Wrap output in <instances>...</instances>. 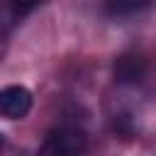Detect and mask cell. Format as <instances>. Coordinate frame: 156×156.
Listing matches in <instances>:
<instances>
[{
	"mask_svg": "<svg viewBox=\"0 0 156 156\" xmlns=\"http://www.w3.org/2000/svg\"><path fill=\"white\" fill-rule=\"evenodd\" d=\"M88 151V134L78 124L54 127L39 149L37 156H83Z\"/></svg>",
	"mask_w": 156,
	"mask_h": 156,
	"instance_id": "6da1fadb",
	"label": "cell"
},
{
	"mask_svg": "<svg viewBox=\"0 0 156 156\" xmlns=\"http://www.w3.org/2000/svg\"><path fill=\"white\" fill-rule=\"evenodd\" d=\"M32 110V93L24 85H7L0 90V112L7 119H22Z\"/></svg>",
	"mask_w": 156,
	"mask_h": 156,
	"instance_id": "7a4b0ae2",
	"label": "cell"
},
{
	"mask_svg": "<svg viewBox=\"0 0 156 156\" xmlns=\"http://www.w3.org/2000/svg\"><path fill=\"white\" fill-rule=\"evenodd\" d=\"M144 73H146V63L136 54H122L115 61V78H117V83L136 85V83H141Z\"/></svg>",
	"mask_w": 156,
	"mask_h": 156,
	"instance_id": "3957f363",
	"label": "cell"
},
{
	"mask_svg": "<svg viewBox=\"0 0 156 156\" xmlns=\"http://www.w3.org/2000/svg\"><path fill=\"white\" fill-rule=\"evenodd\" d=\"M154 0H102V12L110 20H129L146 12Z\"/></svg>",
	"mask_w": 156,
	"mask_h": 156,
	"instance_id": "277c9868",
	"label": "cell"
},
{
	"mask_svg": "<svg viewBox=\"0 0 156 156\" xmlns=\"http://www.w3.org/2000/svg\"><path fill=\"white\" fill-rule=\"evenodd\" d=\"M41 0H2V29L7 32L12 24L22 22Z\"/></svg>",
	"mask_w": 156,
	"mask_h": 156,
	"instance_id": "5b68a950",
	"label": "cell"
}]
</instances>
